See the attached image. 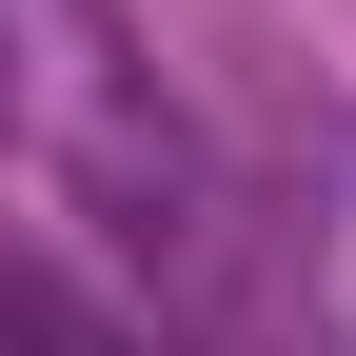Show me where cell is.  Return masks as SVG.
I'll return each mask as SVG.
<instances>
[{
    "instance_id": "1",
    "label": "cell",
    "mask_w": 356,
    "mask_h": 356,
    "mask_svg": "<svg viewBox=\"0 0 356 356\" xmlns=\"http://www.w3.org/2000/svg\"><path fill=\"white\" fill-rule=\"evenodd\" d=\"M20 178H40V218H99L178 297L238 277V198H218V159L159 119V79L119 60L99 0H20Z\"/></svg>"
},
{
    "instance_id": "2",
    "label": "cell",
    "mask_w": 356,
    "mask_h": 356,
    "mask_svg": "<svg viewBox=\"0 0 356 356\" xmlns=\"http://www.w3.org/2000/svg\"><path fill=\"white\" fill-rule=\"evenodd\" d=\"M337 317H356V218H337Z\"/></svg>"
}]
</instances>
